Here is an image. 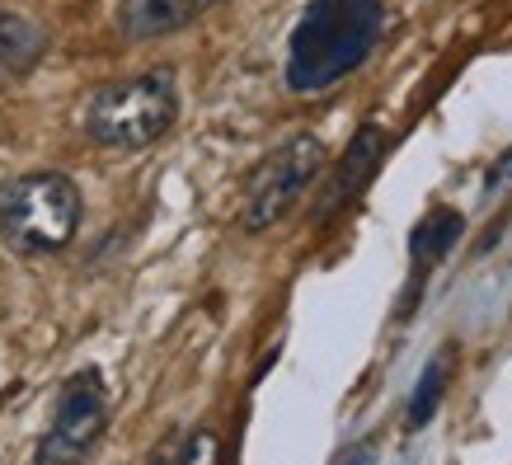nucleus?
Returning <instances> with one entry per match:
<instances>
[{
	"label": "nucleus",
	"mask_w": 512,
	"mask_h": 465,
	"mask_svg": "<svg viewBox=\"0 0 512 465\" xmlns=\"http://www.w3.org/2000/svg\"><path fill=\"white\" fill-rule=\"evenodd\" d=\"M390 24L386 0H306L287 33L282 85L292 94H325L372 62Z\"/></svg>",
	"instance_id": "obj_1"
},
{
	"label": "nucleus",
	"mask_w": 512,
	"mask_h": 465,
	"mask_svg": "<svg viewBox=\"0 0 512 465\" xmlns=\"http://www.w3.org/2000/svg\"><path fill=\"white\" fill-rule=\"evenodd\" d=\"M85 193L66 170H24L0 179V245L19 259H57L76 245Z\"/></svg>",
	"instance_id": "obj_2"
},
{
	"label": "nucleus",
	"mask_w": 512,
	"mask_h": 465,
	"mask_svg": "<svg viewBox=\"0 0 512 465\" xmlns=\"http://www.w3.org/2000/svg\"><path fill=\"white\" fill-rule=\"evenodd\" d=\"M179 123V80L170 66L137 71V76L109 80L85 99L80 127L90 146L113 155H137L165 141Z\"/></svg>",
	"instance_id": "obj_3"
},
{
	"label": "nucleus",
	"mask_w": 512,
	"mask_h": 465,
	"mask_svg": "<svg viewBox=\"0 0 512 465\" xmlns=\"http://www.w3.org/2000/svg\"><path fill=\"white\" fill-rule=\"evenodd\" d=\"M329 170V146L315 132H296V137L278 141L273 151L245 174L240 188V231L245 235H264L273 226L292 217L296 207L306 202L315 179H325Z\"/></svg>",
	"instance_id": "obj_4"
},
{
	"label": "nucleus",
	"mask_w": 512,
	"mask_h": 465,
	"mask_svg": "<svg viewBox=\"0 0 512 465\" xmlns=\"http://www.w3.org/2000/svg\"><path fill=\"white\" fill-rule=\"evenodd\" d=\"M109 433V386H104V372L85 362L57 386V404H52V423H47L43 442L33 451L38 465H71L85 461L99 451Z\"/></svg>",
	"instance_id": "obj_5"
},
{
	"label": "nucleus",
	"mask_w": 512,
	"mask_h": 465,
	"mask_svg": "<svg viewBox=\"0 0 512 465\" xmlns=\"http://www.w3.org/2000/svg\"><path fill=\"white\" fill-rule=\"evenodd\" d=\"M386 155H390V132L386 127L381 123L357 127L353 141L343 146V155L325 170V184H320V198H315V212H311L315 226H329L339 212H348V207L367 193V184L381 174Z\"/></svg>",
	"instance_id": "obj_6"
},
{
	"label": "nucleus",
	"mask_w": 512,
	"mask_h": 465,
	"mask_svg": "<svg viewBox=\"0 0 512 465\" xmlns=\"http://www.w3.org/2000/svg\"><path fill=\"white\" fill-rule=\"evenodd\" d=\"M221 0H118L113 24L123 43H160L193 29L202 15H212Z\"/></svg>",
	"instance_id": "obj_7"
},
{
	"label": "nucleus",
	"mask_w": 512,
	"mask_h": 465,
	"mask_svg": "<svg viewBox=\"0 0 512 465\" xmlns=\"http://www.w3.org/2000/svg\"><path fill=\"white\" fill-rule=\"evenodd\" d=\"M461 240H466V217H461L456 207H428V217H419V226L409 231V287H404V301H400V320L409 315L414 296L423 292L428 273H433Z\"/></svg>",
	"instance_id": "obj_8"
},
{
	"label": "nucleus",
	"mask_w": 512,
	"mask_h": 465,
	"mask_svg": "<svg viewBox=\"0 0 512 465\" xmlns=\"http://www.w3.org/2000/svg\"><path fill=\"white\" fill-rule=\"evenodd\" d=\"M47 47H52V38H47V29L38 19L0 5V94L33 76L47 62Z\"/></svg>",
	"instance_id": "obj_9"
},
{
	"label": "nucleus",
	"mask_w": 512,
	"mask_h": 465,
	"mask_svg": "<svg viewBox=\"0 0 512 465\" xmlns=\"http://www.w3.org/2000/svg\"><path fill=\"white\" fill-rule=\"evenodd\" d=\"M451 376H456V348L447 343V348H437V353L428 357V367H423L419 381H414V395L404 404V428H409V433H419V428L433 423V414L442 409V400H447Z\"/></svg>",
	"instance_id": "obj_10"
},
{
	"label": "nucleus",
	"mask_w": 512,
	"mask_h": 465,
	"mask_svg": "<svg viewBox=\"0 0 512 465\" xmlns=\"http://www.w3.org/2000/svg\"><path fill=\"white\" fill-rule=\"evenodd\" d=\"M498 198H512V146L508 151H498V160L484 170L480 202H498Z\"/></svg>",
	"instance_id": "obj_11"
},
{
	"label": "nucleus",
	"mask_w": 512,
	"mask_h": 465,
	"mask_svg": "<svg viewBox=\"0 0 512 465\" xmlns=\"http://www.w3.org/2000/svg\"><path fill=\"white\" fill-rule=\"evenodd\" d=\"M174 461H217L221 456V447H217V437L207 433V428H193V433L179 442V447L170 451Z\"/></svg>",
	"instance_id": "obj_12"
}]
</instances>
